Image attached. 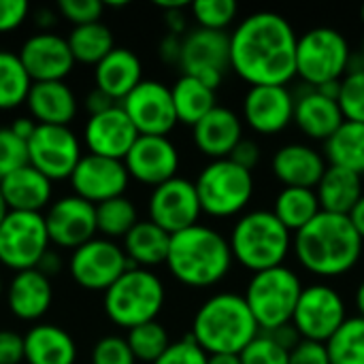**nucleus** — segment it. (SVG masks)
I'll return each mask as SVG.
<instances>
[{"instance_id": "obj_13", "label": "nucleus", "mask_w": 364, "mask_h": 364, "mask_svg": "<svg viewBox=\"0 0 364 364\" xmlns=\"http://www.w3.org/2000/svg\"><path fill=\"white\" fill-rule=\"evenodd\" d=\"M348 318L346 301L333 286L311 284L301 292L292 324L301 339L326 343Z\"/></svg>"}, {"instance_id": "obj_42", "label": "nucleus", "mask_w": 364, "mask_h": 364, "mask_svg": "<svg viewBox=\"0 0 364 364\" xmlns=\"http://www.w3.org/2000/svg\"><path fill=\"white\" fill-rule=\"evenodd\" d=\"M339 109L346 122L364 124V66H350L346 77L339 81Z\"/></svg>"}, {"instance_id": "obj_22", "label": "nucleus", "mask_w": 364, "mask_h": 364, "mask_svg": "<svg viewBox=\"0 0 364 364\" xmlns=\"http://www.w3.org/2000/svg\"><path fill=\"white\" fill-rule=\"evenodd\" d=\"M136 139H139V132L119 105L105 113L90 115L83 128V141H85L87 154L111 158V160L124 162V158L128 156Z\"/></svg>"}, {"instance_id": "obj_16", "label": "nucleus", "mask_w": 364, "mask_h": 364, "mask_svg": "<svg viewBox=\"0 0 364 364\" xmlns=\"http://www.w3.org/2000/svg\"><path fill=\"white\" fill-rule=\"evenodd\" d=\"M147 213L149 220L168 235H177L200 224L198 220L203 209L194 181L177 175L175 179L154 188L147 200Z\"/></svg>"}, {"instance_id": "obj_40", "label": "nucleus", "mask_w": 364, "mask_h": 364, "mask_svg": "<svg viewBox=\"0 0 364 364\" xmlns=\"http://www.w3.org/2000/svg\"><path fill=\"white\" fill-rule=\"evenodd\" d=\"M126 341L136 358V363L154 364L173 343L168 337V331L158 322H147L136 328H130L126 335Z\"/></svg>"}, {"instance_id": "obj_41", "label": "nucleus", "mask_w": 364, "mask_h": 364, "mask_svg": "<svg viewBox=\"0 0 364 364\" xmlns=\"http://www.w3.org/2000/svg\"><path fill=\"white\" fill-rule=\"evenodd\" d=\"M190 11L198 28L228 32L239 15V4L235 0H196L190 4Z\"/></svg>"}, {"instance_id": "obj_19", "label": "nucleus", "mask_w": 364, "mask_h": 364, "mask_svg": "<svg viewBox=\"0 0 364 364\" xmlns=\"http://www.w3.org/2000/svg\"><path fill=\"white\" fill-rule=\"evenodd\" d=\"M294 105L288 85H254L243 96V119L258 134H279L294 124Z\"/></svg>"}, {"instance_id": "obj_20", "label": "nucleus", "mask_w": 364, "mask_h": 364, "mask_svg": "<svg viewBox=\"0 0 364 364\" xmlns=\"http://www.w3.org/2000/svg\"><path fill=\"white\" fill-rule=\"evenodd\" d=\"M17 55L32 83L64 81L77 64L66 36H60L51 30L28 36Z\"/></svg>"}, {"instance_id": "obj_17", "label": "nucleus", "mask_w": 364, "mask_h": 364, "mask_svg": "<svg viewBox=\"0 0 364 364\" xmlns=\"http://www.w3.org/2000/svg\"><path fill=\"white\" fill-rule=\"evenodd\" d=\"M45 226L53 245L75 252L98 235L96 207L77 194L62 196L47 207Z\"/></svg>"}, {"instance_id": "obj_25", "label": "nucleus", "mask_w": 364, "mask_h": 364, "mask_svg": "<svg viewBox=\"0 0 364 364\" xmlns=\"http://www.w3.org/2000/svg\"><path fill=\"white\" fill-rule=\"evenodd\" d=\"M192 139L196 149L209 160L230 158L232 149L243 139V117L218 105L192 128Z\"/></svg>"}, {"instance_id": "obj_6", "label": "nucleus", "mask_w": 364, "mask_h": 364, "mask_svg": "<svg viewBox=\"0 0 364 364\" xmlns=\"http://www.w3.org/2000/svg\"><path fill=\"white\" fill-rule=\"evenodd\" d=\"M164 301V284L149 269H128L102 296L107 318L126 331L158 320Z\"/></svg>"}, {"instance_id": "obj_58", "label": "nucleus", "mask_w": 364, "mask_h": 364, "mask_svg": "<svg viewBox=\"0 0 364 364\" xmlns=\"http://www.w3.org/2000/svg\"><path fill=\"white\" fill-rule=\"evenodd\" d=\"M350 220H352L354 228L358 230V235L363 237L364 241V196L358 200V205L354 207V211L350 213Z\"/></svg>"}, {"instance_id": "obj_34", "label": "nucleus", "mask_w": 364, "mask_h": 364, "mask_svg": "<svg viewBox=\"0 0 364 364\" xmlns=\"http://www.w3.org/2000/svg\"><path fill=\"white\" fill-rule=\"evenodd\" d=\"M324 158L328 166L346 168L364 177V124L343 122L324 143Z\"/></svg>"}, {"instance_id": "obj_52", "label": "nucleus", "mask_w": 364, "mask_h": 364, "mask_svg": "<svg viewBox=\"0 0 364 364\" xmlns=\"http://www.w3.org/2000/svg\"><path fill=\"white\" fill-rule=\"evenodd\" d=\"M260 158H262L260 145L256 141H252V139H245V136L239 141V145L230 154V160L235 164H239L241 168L250 171V173H254V168L260 164Z\"/></svg>"}, {"instance_id": "obj_43", "label": "nucleus", "mask_w": 364, "mask_h": 364, "mask_svg": "<svg viewBox=\"0 0 364 364\" xmlns=\"http://www.w3.org/2000/svg\"><path fill=\"white\" fill-rule=\"evenodd\" d=\"M239 356L243 364H288L290 360V352L262 331Z\"/></svg>"}, {"instance_id": "obj_54", "label": "nucleus", "mask_w": 364, "mask_h": 364, "mask_svg": "<svg viewBox=\"0 0 364 364\" xmlns=\"http://www.w3.org/2000/svg\"><path fill=\"white\" fill-rule=\"evenodd\" d=\"M117 105H119L117 100H113L109 94H105V92L98 90V87H94V90L85 96V109H87L90 115L105 113V111H109V109H113V107H117Z\"/></svg>"}, {"instance_id": "obj_15", "label": "nucleus", "mask_w": 364, "mask_h": 364, "mask_svg": "<svg viewBox=\"0 0 364 364\" xmlns=\"http://www.w3.org/2000/svg\"><path fill=\"white\" fill-rule=\"evenodd\" d=\"M119 107L130 117L139 136H168V132L179 124L171 87L162 81L143 79Z\"/></svg>"}, {"instance_id": "obj_2", "label": "nucleus", "mask_w": 364, "mask_h": 364, "mask_svg": "<svg viewBox=\"0 0 364 364\" xmlns=\"http://www.w3.org/2000/svg\"><path fill=\"white\" fill-rule=\"evenodd\" d=\"M364 241L350 215L322 211L294 235L292 250L305 271L333 279L350 273L363 256Z\"/></svg>"}, {"instance_id": "obj_62", "label": "nucleus", "mask_w": 364, "mask_h": 364, "mask_svg": "<svg viewBox=\"0 0 364 364\" xmlns=\"http://www.w3.org/2000/svg\"><path fill=\"white\" fill-rule=\"evenodd\" d=\"M4 294V284H2V277H0V296Z\"/></svg>"}, {"instance_id": "obj_32", "label": "nucleus", "mask_w": 364, "mask_h": 364, "mask_svg": "<svg viewBox=\"0 0 364 364\" xmlns=\"http://www.w3.org/2000/svg\"><path fill=\"white\" fill-rule=\"evenodd\" d=\"M316 194H318L322 211L350 215L354 207L358 205V200L364 196L363 177L346 168L328 166L320 183L316 186Z\"/></svg>"}, {"instance_id": "obj_21", "label": "nucleus", "mask_w": 364, "mask_h": 364, "mask_svg": "<svg viewBox=\"0 0 364 364\" xmlns=\"http://www.w3.org/2000/svg\"><path fill=\"white\" fill-rule=\"evenodd\" d=\"M124 164L130 179L158 188L177 177L179 151L168 136H139Z\"/></svg>"}, {"instance_id": "obj_45", "label": "nucleus", "mask_w": 364, "mask_h": 364, "mask_svg": "<svg viewBox=\"0 0 364 364\" xmlns=\"http://www.w3.org/2000/svg\"><path fill=\"white\" fill-rule=\"evenodd\" d=\"M28 164V143L17 139L11 128H0V181Z\"/></svg>"}, {"instance_id": "obj_12", "label": "nucleus", "mask_w": 364, "mask_h": 364, "mask_svg": "<svg viewBox=\"0 0 364 364\" xmlns=\"http://www.w3.org/2000/svg\"><path fill=\"white\" fill-rule=\"evenodd\" d=\"M128 269H136L128 262L122 245L109 239H92L77 247L68 258V273L77 286L90 292H107Z\"/></svg>"}, {"instance_id": "obj_3", "label": "nucleus", "mask_w": 364, "mask_h": 364, "mask_svg": "<svg viewBox=\"0 0 364 364\" xmlns=\"http://www.w3.org/2000/svg\"><path fill=\"white\" fill-rule=\"evenodd\" d=\"M228 239L211 226L196 224L171 237L168 273L188 288H211L228 277L232 269Z\"/></svg>"}, {"instance_id": "obj_10", "label": "nucleus", "mask_w": 364, "mask_h": 364, "mask_svg": "<svg viewBox=\"0 0 364 364\" xmlns=\"http://www.w3.org/2000/svg\"><path fill=\"white\" fill-rule=\"evenodd\" d=\"M49 245L43 213L9 211L0 224V264L15 273L36 269Z\"/></svg>"}, {"instance_id": "obj_30", "label": "nucleus", "mask_w": 364, "mask_h": 364, "mask_svg": "<svg viewBox=\"0 0 364 364\" xmlns=\"http://www.w3.org/2000/svg\"><path fill=\"white\" fill-rule=\"evenodd\" d=\"M77 343L55 324H34L23 335L26 364H75Z\"/></svg>"}, {"instance_id": "obj_5", "label": "nucleus", "mask_w": 364, "mask_h": 364, "mask_svg": "<svg viewBox=\"0 0 364 364\" xmlns=\"http://www.w3.org/2000/svg\"><path fill=\"white\" fill-rule=\"evenodd\" d=\"M292 243V232L269 209H254L239 215L228 237L235 262L252 271V275L282 267Z\"/></svg>"}, {"instance_id": "obj_23", "label": "nucleus", "mask_w": 364, "mask_h": 364, "mask_svg": "<svg viewBox=\"0 0 364 364\" xmlns=\"http://www.w3.org/2000/svg\"><path fill=\"white\" fill-rule=\"evenodd\" d=\"M328 162L322 151L305 143H288L271 158V171L284 188L316 190Z\"/></svg>"}, {"instance_id": "obj_35", "label": "nucleus", "mask_w": 364, "mask_h": 364, "mask_svg": "<svg viewBox=\"0 0 364 364\" xmlns=\"http://www.w3.org/2000/svg\"><path fill=\"white\" fill-rule=\"evenodd\" d=\"M275 218L292 232L296 235L299 230H303L314 218H318L322 213L320 200L316 190H307V188H284L273 203Z\"/></svg>"}, {"instance_id": "obj_8", "label": "nucleus", "mask_w": 364, "mask_h": 364, "mask_svg": "<svg viewBox=\"0 0 364 364\" xmlns=\"http://www.w3.org/2000/svg\"><path fill=\"white\" fill-rule=\"evenodd\" d=\"M352 64L348 38L331 26L309 28L299 34L296 43V77L309 87L337 83Z\"/></svg>"}, {"instance_id": "obj_29", "label": "nucleus", "mask_w": 364, "mask_h": 364, "mask_svg": "<svg viewBox=\"0 0 364 364\" xmlns=\"http://www.w3.org/2000/svg\"><path fill=\"white\" fill-rule=\"evenodd\" d=\"M51 183L53 181H49L43 173L26 164L0 181V192L9 211L41 213L51 205Z\"/></svg>"}, {"instance_id": "obj_24", "label": "nucleus", "mask_w": 364, "mask_h": 364, "mask_svg": "<svg viewBox=\"0 0 364 364\" xmlns=\"http://www.w3.org/2000/svg\"><path fill=\"white\" fill-rule=\"evenodd\" d=\"M343 122L346 119L337 98L309 85H305V90L296 94L294 124L307 139L326 143L341 128Z\"/></svg>"}, {"instance_id": "obj_56", "label": "nucleus", "mask_w": 364, "mask_h": 364, "mask_svg": "<svg viewBox=\"0 0 364 364\" xmlns=\"http://www.w3.org/2000/svg\"><path fill=\"white\" fill-rule=\"evenodd\" d=\"M36 122L32 119V117H17L9 128H11V132L17 136V139H21V141H30V136L34 134V130H36Z\"/></svg>"}, {"instance_id": "obj_60", "label": "nucleus", "mask_w": 364, "mask_h": 364, "mask_svg": "<svg viewBox=\"0 0 364 364\" xmlns=\"http://www.w3.org/2000/svg\"><path fill=\"white\" fill-rule=\"evenodd\" d=\"M354 305H356V311H358V316L364 318V279L358 284V288H356V294H354Z\"/></svg>"}, {"instance_id": "obj_9", "label": "nucleus", "mask_w": 364, "mask_h": 364, "mask_svg": "<svg viewBox=\"0 0 364 364\" xmlns=\"http://www.w3.org/2000/svg\"><path fill=\"white\" fill-rule=\"evenodd\" d=\"M203 213L211 218L243 215L254 196V173L230 158L211 160L194 181Z\"/></svg>"}, {"instance_id": "obj_64", "label": "nucleus", "mask_w": 364, "mask_h": 364, "mask_svg": "<svg viewBox=\"0 0 364 364\" xmlns=\"http://www.w3.org/2000/svg\"><path fill=\"white\" fill-rule=\"evenodd\" d=\"M360 21H363V26H364V4L360 6Z\"/></svg>"}, {"instance_id": "obj_63", "label": "nucleus", "mask_w": 364, "mask_h": 364, "mask_svg": "<svg viewBox=\"0 0 364 364\" xmlns=\"http://www.w3.org/2000/svg\"><path fill=\"white\" fill-rule=\"evenodd\" d=\"M360 62H363V66H364V41H363V49H360Z\"/></svg>"}, {"instance_id": "obj_49", "label": "nucleus", "mask_w": 364, "mask_h": 364, "mask_svg": "<svg viewBox=\"0 0 364 364\" xmlns=\"http://www.w3.org/2000/svg\"><path fill=\"white\" fill-rule=\"evenodd\" d=\"M30 13L26 0H0V34L17 30Z\"/></svg>"}, {"instance_id": "obj_37", "label": "nucleus", "mask_w": 364, "mask_h": 364, "mask_svg": "<svg viewBox=\"0 0 364 364\" xmlns=\"http://www.w3.org/2000/svg\"><path fill=\"white\" fill-rule=\"evenodd\" d=\"M32 79L15 51L0 49V111H11L26 102Z\"/></svg>"}, {"instance_id": "obj_50", "label": "nucleus", "mask_w": 364, "mask_h": 364, "mask_svg": "<svg viewBox=\"0 0 364 364\" xmlns=\"http://www.w3.org/2000/svg\"><path fill=\"white\" fill-rule=\"evenodd\" d=\"M288 364H331L326 343L305 341V339H303V341L290 352V360H288Z\"/></svg>"}, {"instance_id": "obj_14", "label": "nucleus", "mask_w": 364, "mask_h": 364, "mask_svg": "<svg viewBox=\"0 0 364 364\" xmlns=\"http://www.w3.org/2000/svg\"><path fill=\"white\" fill-rule=\"evenodd\" d=\"M81 158V141L68 126H36L28 141V164L49 181L70 179Z\"/></svg>"}, {"instance_id": "obj_18", "label": "nucleus", "mask_w": 364, "mask_h": 364, "mask_svg": "<svg viewBox=\"0 0 364 364\" xmlns=\"http://www.w3.org/2000/svg\"><path fill=\"white\" fill-rule=\"evenodd\" d=\"M68 181L73 186V194L96 207L111 198L124 196L130 175L122 160L83 154Z\"/></svg>"}, {"instance_id": "obj_1", "label": "nucleus", "mask_w": 364, "mask_h": 364, "mask_svg": "<svg viewBox=\"0 0 364 364\" xmlns=\"http://www.w3.org/2000/svg\"><path fill=\"white\" fill-rule=\"evenodd\" d=\"M296 43L299 36L284 15L252 13L230 32V70L250 87L288 85L296 77Z\"/></svg>"}, {"instance_id": "obj_7", "label": "nucleus", "mask_w": 364, "mask_h": 364, "mask_svg": "<svg viewBox=\"0 0 364 364\" xmlns=\"http://www.w3.org/2000/svg\"><path fill=\"white\" fill-rule=\"evenodd\" d=\"M301 277L286 264L254 273L245 288V303L260 331H275L292 324L301 292Z\"/></svg>"}, {"instance_id": "obj_31", "label": "nucleus", "mask_w": 364, "mask_h": 364, "mask_svg": "<svg viewBox=\"0 0 364 364\" xmlns=\"http://www.w3.org/2000/svg\"><path fill=\"white\" fill-rule=\"evenodd\" d=\"M171 237L173 235L156 226L151 220H139V224L122 239V250L132 267L151 269L158 264H166Z\"/></svg>"}, {"instance_id": "obj_39", "label": "nucleus", "mask_w": 364, "mask_h": 364, "mask_svg": "<svg viewBox=\"0 0 364 364\" xmlns=\"http://www.w3.org/2000/svg\"><path fill=\"white\" fill-rule=\"evenodd\" d=\"M331 364H364V318H348L326 341Z\"/></svg>"}, {"instance_id": "obj_59", "label": "nucleus", "mask_w": 364, "mask_h": 364, "mask_svg": "<svg viewBox=\"0 0 364 364\" xmlns=\"http://www.w3.org/2000/svg\"><path fill=\"white\" fill-rule=\"evenodd\" d=\"M207 364H243V363H241V356H237V354H215V356H209V363Z\"/></svg>"}, {"instance_id": "obj_33", "label": "nucleus", "mask_w": 364, "mask_h": 364, "mask_svg": "<svg viewBox=\"0 0 364 364\" xmlns=\"http://www.w3.org/2000/svg\"><path fill=\"white\" fill-rule=\"evenodd\" d=\"M173 105L177 113V122L186 126H196L207 113H211L218 107V96L215 90L207 87L203 81L181 75L173 85Z\"/></svg>"}, {"instance_id": "obj_47", "label": "nucleus", "mask_w": 364, "mask_h": 364, "mask_svg": "<svg viewBox=\"0 0 364 364\" xmlns=\"http://www.w3.org/2000/svg\"><path fill=\"white\" fill-rule=\"evenodd\" d=\"M209 354L194 341L192 335L181 337L179 341H173L168 350L154 364H207Z\"/></svg>"}, {"instance_id": "obj_4", "label": "nucleus", "mask_w": 364, "mask_h": 364, "mask_svg": "<svg viewBox=\"0 0 364 364\" xmlns=\"http://www.w3.org/2000/svg\"><path fill=\"white\" fill-rule=\"evenodd\" d=\"M190 335L209 354H241L260 328L243 299V294L220 292L209 296L192 318Z\"/></svg>"}, {"instance_id": "obj_38", "label": "nucleus", "mask_w": 364, "mask_h": 364, "mask_svg": "<svg viewBox=\"0 0 364 364\" xmlns=\"http://www.w3.org/2000/svg\"><path fill=\"white\" fill-rule=\"evenodd\" d=\"M139 224L136 207L130 198L117 196L96 205V228L105 239H124Z\"/></svg>"}, {"instance_id": "obj_28", "label": "nucleus", "mask_w": 364, "mask_h": 364, "mask_svg": "<svg viewBox=\"0 0 364 364\" xmlns=\"http://www.w3.org/2000/svg\"><path fill=\"white\" fill-rule=\"evenodd\" d=\"M143 81V64L128 47H115L94 66V87L122 102Z\"/></svg>"}, {"instance_id": "obj_61", "label": "nucleus", "mask_w": 364, "mask_h": 364, "mask_svg": "<svg viewBox=\"0 0 364 364\" xmlns=\"http://www.w3.org/2000/svg\"><path fill=\"white\" fill-rule=\"evenodd\" d=\"M6 215H9V207H6V203H4V198H2V192H0V224L4 222Z\"/></svg>"}, {"instance_id": "obj_48", "label": "nucleus", "mask_w": 364, "mask_h": 364, "mask_svg": "<svg viewBox=\"0 0 364 364\" xmlns=\"http://www.w3.org/2000/svg\"><path fill=\"white\" fill-rule=\"evenodd\" d=\"M156 6L162 9V13H164L166 34L186 36V32H188V17H186V6H188V2H183V0L156 2Z\"/></svg>"}, {"instance_id": "obj_44", "label": "nucleus", "mask_w": 364, "mask_h": 364, "mask_svg": "<svg viewBox=\"0 0 364 364\" xmlns=\"http://www.w3.org/2000/svg\"><path fill=\"white\" fill-rule=\"evenodd\" d=\"M92 364H136V358L126 341L119 335H107L98 339L92 348Z\"/></svg>"}, {"instance_id": "obj_51", "label": "nucleus", "mask_w": 364, "mask_h": 364, "mask_svg": "<svg viewBox=\"0 0 364 364\" xmlns=\"http://www.w3.org/2000/svg\"><path fill=\"white\" fill-rule=\"evenodd\" d=\"M23 363V335L15 331H0V364Z\"/></svg>"}, {"instance_id": "obj_26", "label": "nucleus", "mask_w": 364, "mask_h": 364, "mask_svg": "<svg viewBox=\"0 0 364 364\" xmlns=\"http://www.w3.org/2000/svg\"><path fill=\"white\" fill-rule=\"evenodd\" d=\"M53 303V286L36 269L15 273L6 288V307L21 322L41 320Z\"/></svg>"}, {"instance_id": "obj_55", "label": "nucleus", "mask_w": 364, "mask_h": 364, "mask_svg": "<svg viewBox=\"0 0 364 364\" xmlns=\"http://www.w3.org/2000/svg\"><path fill=\"white\" fill-rule=\"evenodd\" d=\"M62 256L58 254V252H53V250H47V254L41 258V262L36 264V271H41L43 275H47L49 279L53 277V275H58L60 271H62Z\"/></svg>"}, {"instance_id": "obj_46", "label": "nucleus", "mask_w": 364, "mask_h": 364, "mask_svg": "<svg viewBox=\"0 0 364 364\" xmlns=\"http://www.w3.org/2000/svg\"><path fill=\"white\" fill-rule=\"evenodd\" d=\"M105 13V2L100 0H60L58 2V15L75 26H85L100 21Z\"/></svg>"}, {"instance_id": "obj_11", "label": "nucleus", "mask_w": 364, "mask_h": 364, "mask_svg": "<svg viewBox=\"0 0 364 364\" xmlns=\"http://www.w3.org/2000/svg\"><path fill=\"white\" fill-rule=\"evenodd\" d=\"M181 75L203 81L218 90L230 73V34L205 28H192L181 43Z\"/></svg>"}, {"instance_id": "obj_27", "label": "nucleus", "mask_w": 364, "mask_h": 364, "mask_svg": "<svg viewBox=\"0 0 364 364\" xmlns=\"http://www.w3.org/2000/svg\"><path fill=\"white\" fill-rule=\"evenodd\" d=\"M26 107L38 126H68L77 117V96L64 81L32 83Z\"/></svg>"}, {"instance_id": "obj_36", "label": "nucleus", "mask_w": 364, "mask_h": 364, "mask_svg": "<svg viewBox=\"0 0 364 364\" xmlns=\"http://www.w3.org/2000/svg\"><path fill=\"white\" fill-rule=\"evenodd\" d=\"M66 41H68L75 62L90 64V66H96L115 49L113 32L102 21L75 26L70 34L66 36Z\"/></svg>"}, {"instance_id": "obj_57", "label": "nucleus", "mask_w": 364, "mask_h": 364, "mask_svg": "<svg viewBox=\"0 0 364 364\" xmlns=\"http://www.w3.org/2000/svg\"><path fill=\"white\" fill-rule=\"evenodd\" d=\"M58 21V13L51 9H36L34 11V23L41 28V32H49V28Z\"/></svg>"}, {"instance_id": "obj_53", "label": "nucleus", "mask_w": 364, "mask_h": 364, "mask_svg": "<svg viewBox=\"0 0 364 364\" xmlns=\"http://www.w3.org/2000/svg\"><path fill=\"white\" fill-rule=\"evenodd\" d=\"M181 43L183 36H175V34H164L160 45H158V55L164 64H173L179 66L181 60Z\"/></svg>"}]
</instances>
